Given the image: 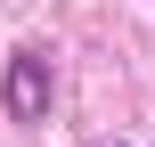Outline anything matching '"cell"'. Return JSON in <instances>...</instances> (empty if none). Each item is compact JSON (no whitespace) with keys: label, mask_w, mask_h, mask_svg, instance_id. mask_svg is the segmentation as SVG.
Instances as JSON below:
<instances>
[{"label":"cell","mask_w":155,"mask_h":147,"mask_svg":"<svg viewBox=\"0 0 155 147\" xmlns=\"http://www.w3.org/2000/svg\"><path fill=\"white\" fill-rule=\"evenodd\" d=\"M106 147H123V139H106Z\"/></svg>","instance_id":"2"},{"label":"cell","mask_w":155,"mask_h":147,"mask_svg":"<svg viewBox=\"0 0 155 147\" xmlns=\"http://www.w3.org/2000/svg\"><path fill=\"white\" fill-rule=\"evenodd\" d=\"M49 90H57L49 49H16L8 74H0V106H8V123H41V115H49Z\"/></svg>","instance_id":"1"}]
</instances>
